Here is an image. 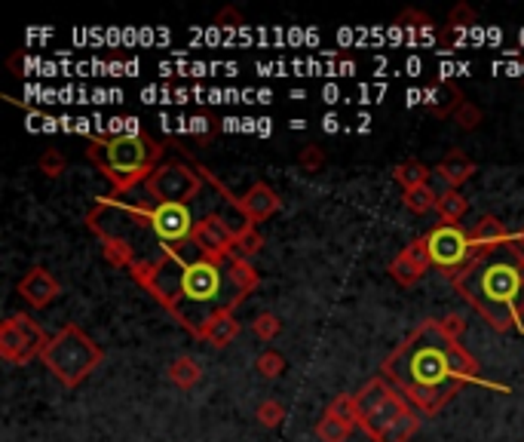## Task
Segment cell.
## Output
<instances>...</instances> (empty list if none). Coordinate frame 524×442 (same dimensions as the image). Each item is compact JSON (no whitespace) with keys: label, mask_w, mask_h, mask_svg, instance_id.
<instances>
[{"label":"cell","mask_w":524,"mask_h":442,"mask_svg":"<svg viewBox=\"0 0 524 442\" xmlns=\"http://www.w3.org/2000/svg\"><path fill=\"white\" fill-rule=\"evenodd\" d=\"M129 273L193 335L203 332L218 313L243 304L261 286L252 261L212 259L193 243L166 249L154 264Z\"/></svg>","instance_id":"1"},{"label":"cell","mask_w":524,"mask_h":442,"mask_svg":"<svg viewBox=\"0 0 524 442\" xmlns=\"http://www.w3.org/2000/svg\"><path fill=\"white\" fill-rule=\"evenodd\" d=\"M381 375L423 415L442 412L466 384H490L472 353L442 332L439 319H423L383 359Z\"/></svg>","instance_id":"2"},{"label":"cell","mask_w":524,"mask_h":442,"mask_svg":"<svg viewBox=\"0 0 524 442\" xmlns=\"http://www.w3.org/2000/svg\"><path fill=\"white\" fill-rule=\"evenodd\" d=\"M451 283L490 329L524 335V252L515 240L481 252Z\"/></svg>","instance_id":"3"},{"label":"cell","mask_w":524,"mask_h":442,"mask_svg":"<svg viewBox=\"0 0 524 442\" xmlns=\"http://www.w3.org/2000/svg\"><path fill=\"white\" fill-rule=\"evenodd\" d=\"M86 157L111 182V188H114L111 194L123 197L129 191L141 188L154 175L160 157H163V148L150 135L114 133V135H95L90 148H86Z\"/></svg>","instance_id":"4"},{"label":"cell","mask_w":524,"mask_h":442,"mask_svg":"<svg viewBox=\"0 0 524 442\" xmlns=\"http://www.w3.org/2000/svg\"><path fill=\"white\" fill-rule=\"evenodd\" d=\"M356 406L359 430L371 437V442H411V437L421 427L417 408L383 375L371 378L356 393Z\"/></svg>","instance_id":"5"},{"label":"cell","mask_w":524,"mask_h":442,"mask_svg":"<svg viewBox=\"0 0 524 442\" xmlns=\"http://www.w3.org/2000/svg\"><path fill=\"white\" fill-rule=\"evenodd\" d=\"M44 366L59 378L64 388H80L102 366L104 350L80 326L68 323L53 335L44 350Z\"/></svg>","instance_id":"6"},{"label":"cell","mask_w":524,"mask_h":442,"mask_svg":"<svg viewBox=\"0 0 524 442\" xmlns=\"http://www.w3.org/2000/svg\"><path fill=\"white\" fill-rule=\"evenodd\" d=\"M426 246H430V261L439 273L457 280L470 264L479 259V246L472 243V234L461 224H435L426 234Z\"/></svg>","instance_id":"7"},{"label":"cell","mask_w":524,"mask_h":442,"mask_svg":"<svg viewBox=\"0 0 524 442\" xmlns=\"http://www.w3.org/2000/svg\"><path fill=\"white\" fill-rule=\"evenodd\" d=\"M203 184H206L203 166H188L181 163V160H166V163H160L154 175L141 184V191L154 200H163V203H193V200L203 194Z\"/></svg>","instance_id":"8"},{"label":"cell","mask_w":524,"mask_h":442,"mask_svg":"<svg viewBox=\"0 0 524 442\" xmlns=\"http://www.w3.org/2000/svg\"><path fill=\"white\" fill-rule=\"evenodd\" d=\"M46 344H50L46 332L28 313H13V317L4 319V326H0V357L10 366L34 363V359L44 357Z\"/></svg>","instance_id":"9"},{"label":"cell","mask_w":524,"mask_h":442,"mask_svg":"<svg viewBox=\"0 0 524 442\" xmlns=\"http://www.w3.org/2000/svg\"><path fill=\"white\" fill-rule=\"evenodd\" d=\"M248 228L243 212H206L203 219L197 221V231H193V246L199 252L212 255V259H230L233 246H237L239 234Z\"/></svg>","instance_id":"10"},{"label":"cell","mask_w":524,"mask_h":442,"mask_svg":"<svg viewBox=\"0 0 524 442\" xmlns=\"http://www.w3.org/2000/svg\"><path fill=\"white\" fill-rule=\"evenodd\" d=\"M15 292H19L22 299L31 304V308L40 310V308H50V304L59 299V295H62V283L53 277L50 270L37 264V268H31L25 277L15 283Z\"/></svg>","instance_id":"11"},{"label":"cell","mask_w":524,"mask_h":442,"mask_svg":"<svg viewBox=\"0 0 524 442\" xmlns=\"http://www.w3.org/2000/svg\"><path fill=\"white\" fill-rule=\"evenodd\" d=\"M282 209V200L277 191L270 188L267 182H255L252 188L246 191L243 197H239V212L246 215V221L248 224H261V221H267L270 215H277Z\"/></svg>","instance_id":"12"},{"label":"cell","mask_w":524,"mask_h":442,"mask_svg":"<svg viewBox=\"0 0 524 442\" xmlns=\"http://www.w3.org/2000/svg\"><path fill=\"white\" fill-rule=\"evenodd\" d=\"M475 172H479V166H475V160L466 157L463 151H451V154L445 160H439V166H435V175L445 179L448 188H461Z\"/></svg>","instance_id":"13"},{"label":"cell","mask_w":524,"mask_h":442,"mask_svg":"<svg viewBox=\"0 0 524 442\" xmlns=\"http://www.w3.org/2000/svg\"><path fill=\"white\" fill-rule=\"evenodd\" d=\"M239 335V323L237 317H233V310H224L218 313L215 319H209L203 332L197 335L199 341H206L209 348H228V344Z\"/></svg>","instance_id":"14"},{"label":"cell","mask_w":524,"mask_h":442,"mask_svg":"<svg viewBox=\"0 0 524 442\" xmlns=\"http://www.w3.org/2000/svg\"><path fill=\"white\" fill-rule=\"evenodd\" d=\"M472 234V243L479 246V252H488V249H497L503 243H509V231H506V224L497 219V215H485V219L475 221V228L470 231Z\"/></svg>","instance_id":"15"},{"label":"cell","mask_w":524,"mask_h":442,"mask_svg":"<svg viewBox=\"0 0 524 442\" xmlns=\"http://www.w3.org/2000/svg\"><path fill=\"white\" fill-rule=\"evenodd\" d=\"M466 99H463V93L457 90L454 83H442V90H435L432 99H426V111H430L432 117H454V111L461 108Z\"/></svg>","instance_id":"16"},{"label":"cell","mask_w":524,"mask_h":442,"mask_svg":"<svg viewBox=\"0 0 524 442\" xmlns=\"http://www.w3.org/2000/svg\"><path fill=\"white\" fill-rule=\"evenodd\" d=\"M470 209V200H466L457 188H448L439 194V203H435V212H439L442 224H461V219Z\"/></svg>","instance_id":"17"},{"label":"cell","mask_w":524,"mask_h":442,"mask_svg":"<svg viewBox=\"0 0 524 442\" xmlns=\"http://www.w3.org/2000/svg\"><path fill=\"white\" fill-rule=\"evenodd\" d=\"M169 381L175 384V388H181V390H190V388H197L199 384V378H203V368H199V363L193 357H179V359H172L169 363Z\"/></svg>","instance_id":"18"},{"label":"cell","mask_w":524,"mask_h":442,"mask_svg":"<svg viewBox=\"0 0 524 442\" xmlns=\"http://www.w3.org/2000/svg\"><path fill=\"white\" fill-rule=\"evenodd\" d=\"M386 270H390V277L396 280L399 286H414L417 280H421L430 268H426V264H421V261H414V259H411V255L405 252V249H402L396 259L390 261V268H386Z\"/></svg>","instance_id":"19"},{"label":"cell","mask_w":524,"mask_h":442,"mask_svg":"<svg viewBox=\"0 0 524 442\" xmlns=\"http://www.w3.org/2000/svg\"><path fill=\"white\" fill-rule=\"evenodd\" d=\"M435 170H430L421 160H402V163L393 170V179H396L402 188L411 191V188H421V184H430V175Z\"/></svg>","instance_id":"20"},{"label":"cell","mask_w":524,"mask_h":442,"mask_svg":"<svg viewBox=\"0 0 524 442\" xmlns=\"http://www.w3.org/2000/svg\"><path fill=\"white\" fill-rule=\"evenodd\" d=\"M325 415H332V417H337V421L350 424L353 430L359 427V406H356V397H353V393H337L332 403H328Z\"/></svg>","instance_id":"21"},{"label":"cell","mask_w":524,"mask_h":442,"mask_svg":"<svg viewBox=\"0 0 524 442\" xmlns=\"http://www.w3.org/2000/svg\"><path fill=\"white\" fill-rule=\"evenodd\" d=\"M261 246H264V237L257 234V228L255 224H248V228L239 234L237 240V246H233V252H230V259L233 261H252L257 252H261Z\"/></svg>","instance_id":"22"},{"label":"cell","mask_w":524,"mask_h":442,"mask_svg":"<svg viewBox=\"0 0 524 442\" xmlns=\"http://www.w3.org/2000/svg\"><path fill=\"white\" fill-rule=\"evenodd\" d=\"M402 203H405L411 212L417 215H426L430 209H435V203H439V194L430 188V184H421V188H411L402 194Z\"/></svg>","instance_id":"23"},{"label":"cell","mask_w":524,"mask_h":442,"mask_svg":"<svg viewBox=\"0 0 524 442\" xmlns=\"http://www.w3.org/2000/svg\"><path fill=\"white\" fill-rule=\"evenodd\" d=\"M350 433H353L350 424L337 421V417H332V415H322L319 424H316L319 442H346V439H350Z\"/></svg>","instance_id":"24"},{"label":"cell","mask_w":524,"mask_h":442,"mask_svg":"<svg viewBox=\"0 0 524 442\" xmlns=\"http://www.w3.org/2000/svg\"><path fill=\"white\" fill-rule=\"evenodd\" d=\"M255 368H257V375H261V378H270V381H273V378L286 375L288 363H286V357H282L279 350L270 348V350H264L261 357L255 359Z\"/></svg>","instance_id":"25"},{"label":"cell","mask_w":524,"mask_h":442,"mask_svg":"<svg viewBox=\"0 0 524 442\" xmlns=\"http://www.w3.org/2000/svg\"><path fill=\"white\" fill-rule=\"evenodd\" d=\"M255 417H257V424H261V427L277 430V427H282V421H286V406L277 403V399H264V403L257 406Z\"/></svg>","instance_id":"26"},{"label":"cell","mask_w":524,"mask_h":442,"mask_svg":"<svg viewBox=\"0 0 524 442\" xmlns=\"http://www.w3.org/2000/svg\"><path fill=\"white\" fill-rule=\"evenodd\" d=\"M252 332L261 341H273L282 332V319L277 317V313H257L255 323H252Z\"/></svg>","instance_id":"27"},{"label":"cell","mask_w":524,"mask_h":442,"mask_svg":"<svg viewBox=\"0 0 524 442\" xmlns=\"http://www.w3.org/2000/svg\"><path fill=\"white\" fill-rule=\"evenodd\" d=\"M481 120H485V114H481V108H479V104H472V102H463L461 108L454 111V123L466 133L479 130Z\"/></svg>","instance_id":"28"},{"label":"cell","mask_w":524,"mask_h":442,"mask_svg":"<svg viewBox=\"0 0 524 442\" xmlns=\"http://www.w3.org/2000/svg\"><path fill=\"white\" fill-rule=\"evenodd\" d=\"M37 166H40V172H44L46 179H59V175L64 172V157L55 148H50V151H44V154H40Z\"/></svg>","instance_id":"29"},{"label":"cell","mask_w":524,"mask_h":442,"mask_svg":"<svg viewBox=\"0 0 524 442\" xmlns=\"http://www.w3.org/2000/svg\"><path fill=\"white\" fill-rule=\"evenodd\" d=\"M475 10L472 6H466V4H457L454 10H451V15H448V25L451 28H470V25H475Z\"/></svg>","instance_id":"30"},{"label":"cell","mask_w":524,"mask_h":442,"mask_svg":"<svg viewBox=\"0 0 524 442\" xmlns=\"http://www.w3.org/2000/svg\"><path fill=\"white\" fill-rule=\"evenodd\" d=\"M439 326H442V332H445L448 339H454V341H461L463 332H466V319L461 317V313H448V317H442Z\"/></svg>","instance_id":"31"},{"label":"cell","mask_w":524,"mask_h":442,"mask_svg":"<svg viewBox=\"0 0 524 442\" xmlns=\"http://www.w3.org/2000/svg\"><path fill=\"white\" fill-rule=\"evenodd\" d=\"M297 163H301L304 170H310V172H319V166L325 163V154H322L316 144H307V148L301 151V157H297Z\"/></svg>","instance_id":"32"},{"label":"cell","mask_w":524,"mask_h":442,"mask_svg":"<svg viewBox=\"0 0 524 442\" xmlns=\"http://www.w3.org/2000/svg\"><path fill=\"white\" fill-rule=\"evenodd\" d=\"M405 252H408L414 261H421V264H426V268H432V261H430V246H426V237H417L414 243H408V246H405Z\"/></svg>","instance_id":"33"},{"label":"cell","mask_w":524,"mask_h":442,"mask_svg":"<svg viewBox=\"0 0 524 442\" xmlns=\"http://www.w3.org/2000/svg\"><path fill=\"white\" fill-rule=\"evenodd\" d=\"M215 25H224V28H239V25H243V13H239L237 6H224V10L215 15Z\"/></svg>","instance_id":"34"},{"label":"cell","mask_w":524,"mask_h":442,"mask_svg":"<svg viewBox=\"0 0 524 442\" xmlns=\"http://www.w3.org/2000/svg\"><path fill=\"white\" fill-rule=\"evenodd\" d=\"M405 22H414V25H421V28H430V25H432V19H430V15L414 13V10H405V13H402L396 25H405Z\"/></svg>","instance_id":"35"},{"label":"cell","mask_w":524,"mask_h":442,"mask_svg":"<svg viewBox=\"0 0 524 442\" xmlns=\"http://www.w3.org/2000/svg\"><path fill=\"white\" fill-rule=\"evenodd\" d=\"M515 243H519V249H521V252H524V228L519 231V234H515Z\"/></svg>","instance_id":"36"}]
</instances>
